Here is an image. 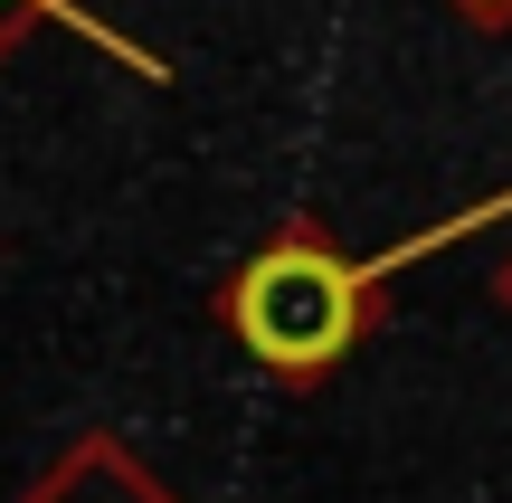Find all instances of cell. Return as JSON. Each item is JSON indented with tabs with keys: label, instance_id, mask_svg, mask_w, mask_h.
Listing matches in <instances>:
<instances>
[{
	"label": "cell",
	"instance_id": "6da1fadb",
	"mask_svg": "<svg viewBox=\"0 0 512 503\" xmlns=\"http://www.w3.org/2000/svg\"><path fill=\"white\" fill-rule=\"evenodd\" d=\"M228 342L285 390H323L380 323V266L351 257L323 219H285L228 266L219 285Z\"/></svg>",
	"mask_w": 512,
	"mask_h": 503
},
{
	"label": "cell",
	"instance_id": "7a4b0ae2",
	"mask_svg": "<svg viewBox=\"0 0 512 503\" xmlns=\"http://www.w3.org/2000/svg\"><path fill=\"white\" fill-rule=\"evenodd\" d=\"M10 503H181V494H171L114 428H86V437H67V447L38 466L29 494H10Z\"/></svg>",
	"mask_w": 512,
	"mask_h": 503
},
{
	"label": "cell",
	"instance_id": "3957f363",
	"mask_svg": "<svg viewBox=\"0 0 512 503\" xmlns=\"http://www.w3.org/2000/svg\"><path fill=\"white\" fill-rule=\"evenodd\" d=\"M57 10H76V0H0V67H10V57L29 48V38L48 29Z\"/></svg>",
	"mask_w": 512,
	"mask_h": 503
},
{
	"label": "cell",
	"instance_id": "277c9868",
	"mask_svg": "<svg viewBox=\"0 0 512 503\" xmlns=\"http://www.w3.org/2000/svg\"><path fill=\"white\" fill-rule=\"evenodd\" d=\"M446 10H465V19H484V29H503V19H512V0H446Z\"/></svg>",
	"mask_w": 512,
	"mask_h": 503
},
{
	"label": "cell",
	"instance_id": "5b68a950",
	"mask_svg": "<svg viewBox=\"0 0 512 503\" xmlns=\"http://www.w3.org/2000/svg\"><path fill=\"white\" fill-rule=\"evenodd\" d=\"M494 304H503V314H512V257L494 266Z\"/></svg>",
	"mask_w": 512,
	"mask_h": 503
}]
</instances>
